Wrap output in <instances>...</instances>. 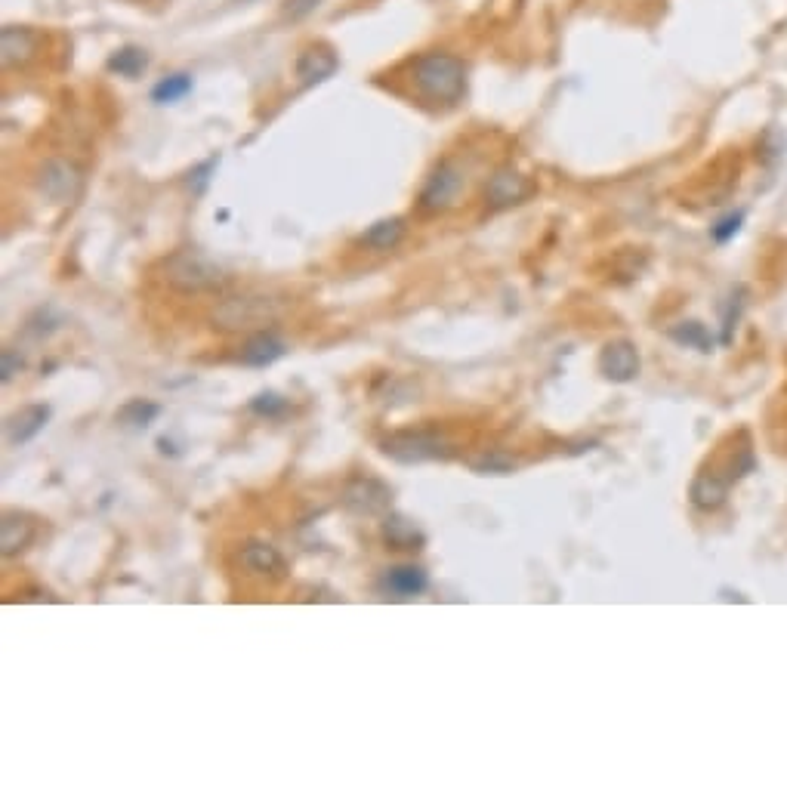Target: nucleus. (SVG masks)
I'll list each match as a JSON object with an SVG mask.
<instances>
[{"mask_svg":"<svg viewBox=\"0 0 787 787\" xmlns=\"http://www.w3.org/2000/svg\"><path fill=\"white\" fill-rule=\"evenodd\" d=\"M411 78L423 99L439 105H454L467 93V65L442 50L417 56L411 65Z\"/></svg>","mask_w":787,"mask_h":787,"instance_id":"f257e3e1","label":"nucleus"},{"mask_svg":"<svg viewBox=\"0 0 787 787\" xmlns=\"http://www.w3.org/2000/svg\"><path fill=\"white\" fill-rule=\"evenodd\" d=\"M164 281L180 294H204L223 288V269L198 250H180L164 263Z\"/></svg>","mask_w":787,"mask_h":787,"instance_id":"f03ea898","label":"nucleus"},{"mask_svg":"<svg viewBox=\"0 0 787 787\" xmlns=\"http://www.w3.org/2000/svg\"><path fill=\"white\" fill-rule=\"evenodd\" d=\"M380 451L396 463H429V460H448L454 454V445L433 433V429H402L380 442Z\"/></svg>","mask_w":787,"mask_h":787,"instance_id":"7ed1b4c3","label":"nucleus"},{"mask_svg":"<svg viewBox=\"0 0 787 787\" xmlns=\"http://www.w3.org/2000/svg\"><path fill=\"white\" fill-rule=\"evenodd\" d=\"M84 189V176L81 170L65 161V158H50L44 161L41 173H38V192L50 201V204H71Z\"/></svg>","mask_w":787,"mask_h":787,"instance_id":"20e7f679","label":"nucleus"},{"mask_svg":"<svg viewBox=\"0 0 787 787\" xmlns=\"http://www.w3.org/2000/svg\"><path fill=\"white\" fill-rule=\"evenodd\" d=\"M272 318H275V306L266 297H235V300H226L217 312H213V321H217L223 331L260 328Z\"/></svg>","mask_w":787,"mask_h":787,"instance_id":"39448f33","label":"nucleus"},{"mask_svg":"<svg viewBox=\"0 0 787 787\" xmlns=\"http://www.w3.org/2000/svg\"><path fill=\"white\" fill-rule=\"evenodd\" d=\"M460 189H463V176L454 164L442 161L433 173H429L426 186L420 189V210L426 213H439V210H448L457 204L460 198Z\"/></svg>","mask_w":787,"mask_h":787,"instance_id":"423d86ee","label":"nucleus"},{"mask_svg":"<svg viewBox=\"0 0 787 787\" xmlns=\"http://www.w3.org/2000/svg\"><path fill=\"white\" fill-rule=\"evenodd\" d=\"M343 504L359 513V516H383L392 507V491L389 485H383L380 479L371 476H355L346 488H343Z\"/></svg>","mask_w":787,"mask_h":787,"instance_id":"0eeeda50","label":"nucleus"},{"mask_svg":"<svg viewBox=\"0 0 787 787\" xmlns=\"http://www.w3.org/2000/svg\"><path fill=\"white\" fill-rule=\"evenodd\" d=\"M528 195H531L528 176H522V173L513 170V167H500V170L491 176V180H488V186H485V201H488L494 210L522 204Z\"/></svg>","mask_w":787,"mask_h":787,"instance_id":"6e6552de","label":"nucleus"},{"mask_svg":"<svg viewBox=\"0 0 787 787\" xmlns=\"http://www.w3.org/2000/svg\"><path fill=\"white\" fill-rule=\"evenodd\" d=\"M426 587H429V575H426V568H420V565L386 568L383 578L377 581V590L386 599H414V596L426 593Z\"/></svg>","mask_w":787,"mask_h":787,"instance_id":"1a4fd4ad","label":"nucleus"},{"mask_svg":"<svg viewBox=\"0 0 787 787\" xmlns=\"http://www.w3.org/2000/svg\"><path fill=\"white\" fill-rule=\"evenodd\" d=\"M599 371L612 383H630L639 374V352L630 340H612L599 352Z\"/></svg>","mask_w":787,"mask_h":787,"instance_id":"9d476101","label":"nucleus"},{"mask_svg":"<svg viewBox=\"0 0 787 787\" xmlns=\"http://www.w3.org/2000/svg\"><path fill=\"white\" fill-rule=\"evenodd\" d=\"M41 38L25 25H7L0 31V59H4V68H19L25 62L34 59L38 53Z\"/></svg>","mask_w":787,"mask_h":787,"instance_id":"9b49d317","label":"nucleus"},{"mask_svg":"<svg viewBox=\"0 0 787 787\" xmlns=\"http://www.w3.org/2000/svg\"><path fill=\"white\" fill-rule=\"evenodd\" d=\"M241 565L250 571V575H260V578H284V571H288L284 556L266 541L244 544L241 547Z\"/></svg>","mask_w":787,"mask_h":787,"instance_id":"f8f14e48","label":"nucleus"},{"mask_svg":"<svg viewBox=\"0 0 787 787\" xmlns=\"http://www.w3.org/2000/svg\"><path fill=\"white\" fill-rule=\"evenodd\" d=\"M340 59L334 56V50L328 47H309L300 53L297 59V78L303 87H315V84H325L334 71H337Z\"/></svg>","mask_w":787,"mask_h":787,"instance_id":"ddd939ff","label":"nucleus"},{"mask_svg":"<svg viewBox=\"0 0 787 787\" xmlns=\"http://www.w3.org/2000/svg\"><path fill=\"white\" fill-rule=\"evenodd\" d=\"M50 420V405H25L16 414L7 417V442L10 445H28L41 433Z\"/></svg>","mask_w":787,"mask_h":787,"instance_id":"4468645a","label":"nucleus"},{"mask_svg":"<svg viewBox=\"0 0 787 787\" xmlns=\"http://www.w3.org/2000/svg\"><path fill=\"white\" fill-rule=\"evenodd\" d=\"M38 538V525L25 513H7L4 516V534H0V553L7 559L19 556L22 550L31 547V541Z\"/></svg>","mask_w":787,"mask_h":787,"instance_id":"2eb2a0df","label":"nucleus"},{"mask_svg":"<svg viewBox=\"0 0 787 787\" xmlns=\"http://www.w3.org/2000/svg\"><path fill=\"white\" fill-rule=\"evenodd\" d=\"M383 541L392 550H423L426 534L420 531V525L402 513H389L383 519Z\"/></svg>","mask_w":787,"mask_h":787,"instance_id":"dca6fc26","label":"nucleus"},{"mask_svg":"<svg viewBox=\"0 0 787 787\" xmlns=\"http://www.w3.org/2000/svg\"><path fill=\"white\" fill-rule=\"evenodd\" d=\"M288 352V343H284L281 337H275V334H254L250 337L247 343H244V349H241V362L247 365V368H269V365H275L281 355Z\"/></svg>","mask_w":787,"mask_h":787,"instance_id":"f3484780","label":"nucleus"},{"mask_svg":"<svg viewBox=\"0 0 787 787\" xmlns=\"http://www.w3.org/2000/svg\"><path fill=\"white\" fill-rule=\"evenodd\" d=\"M732 488V479L729 476H720V473H701L695 482H692V504L698 510H717L726 504V494Z\"/></svg>","mask_w":787,"mask_h":787,"instance_id":"a211bd4d","label":"nucleus"},{"mask_svg":"<svg viewBox=\"0 0 787 787\" xmlns=\"http://www.w3.org/2000/svg\"><path fill=\"white\" fill-rule=\"evenodd\" d=\"M405 220L402 217H386V220H377L374 226H368V232L359 238L362 247L368 250H377V254H386V250H396L405 238Z\"/></svg>","mask_w":787,"mask_h":787,"instance_id":"6ab92c4d","label":"nucleus"},{"mask_svg":"<svg viewBox=\"0 0 787 787\" xmlns=\"http://www.w3.org/2000/svg\"><path fill=\"white\" fill-rule=\"evenodd\" d=\"M670 340H676L686 349H698V352L713 349V334L701 325V321H679L676 328H670Z\"/></svg>","mask_w":787,"mask_h":787,"instance_id":"aec40b11","label":"nucleus"},{"mask_svg":"<svg viewBox=\"0 0 787 787\" xmlns=\"http://www.w3.org/2000/svg\"><path fill=\"white\" fill-rule=\"evenodd\" d=\"M158 414H161V405L146 402V399H133V402H127V405L115 414V420H118L121 426H130V429H146L149 423L158 420Z\"/></svg>","mask_w":787,"mask_h":787,"instance_id":"412c9836","label":"nucleus"},{"mask_svg":"<svg viewBox=\"0 0 787 787\" xmlns=\"http://www.w3.org/2000/svg\"><path fill=\"white\" fill-rule=\"evenodd\" d=\"M149 65V56H146V50H139V47H124V50H118L112 59H109V68L115 71V75H121V78H136V75H142V68Z\"/></svg>","mask_w":787,"mask_h":787,"instance_id":"4be33fe9","label":"nucleus"},{"mask_svg":"<svg viewBox=\"0 0 787 787\" xmlns=\"http://www.w3.org/2000/svg\"><path fill=\"white\" fill-rule=\"evenodd\" d=\"M189 93H192V78L189 75H170L152 90V99L158 105H173V102H180Z\"/></svg>","mask_w":787,"mask_h":787,"instance_id":"5701e85b","label":"nucleus"},{"mask_svg":"<svg viewBox=\"0 0 787 787\" xmlns=\"http://www.w3.org/2000/svg\"><path fill=\"white\" fill-rule=\"evenodd\" d=\"M473 470H476V473H485V476H507V473L516 470V460H513L507 451L494 448V451H485L482 457L473 460Z\"/></svg>","mask_w":787,"mask_h":787,"instance_id":"b1692460","label":"nucleus"},{"mask_svg":"<svg viewBox=\"0 0 787 787\" xmlns=\"http://www.w3.org/2000/svg\"><path fill=\"white\" fill-rule=\"evenodd\" d=\"M250 411L260 417H281L288 411V399H281L278 392H260L257 399H250Z\"/></svg>","mask_w":787,"mask_h":787,"instance_id":"393cba45","label":"nucleus"},{"mask_svg":"<svg viewBox=\"0 0 787 787\" xmlns=\"http://www.w3.org/2000/svg\"><path fill=\"white\" fill-rule=\"evenodd\" d=\"M741 223H744V210H738V213H729V217H723L717 226L710 229L713 241H717V244H726V241H732V238L738 235Z\"/></svg>","mask_w":787,"mask_h":787,"instance_id":"a878e982","label":"nucleus"},{"mask_svg":"<svg viewBox=\"0 0 787 787\" xmlns=\"http://www.w3.org/2000/svg\"><path fill=\"white\" fill-rule=\"evenodd\" d=\"M16 371H22V359L13 349H4V368H0V380L10 383L16 377Z\"/></svg>","mask_w":787,"mask_h":787,"instance_id":"bb28decb","label":"nucleus"}]
</instances>
